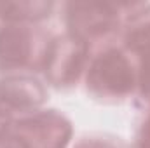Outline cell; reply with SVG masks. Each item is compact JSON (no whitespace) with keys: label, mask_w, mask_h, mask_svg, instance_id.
Masks as SVG:
<instances>
[{"label":"cell","mask_w":150,"mask_h":148,"mask_svg":"<svg viewBox=\"0 0 150 148\" xmlns=\"http://www.w3.org/2000/svg\"><path fill=\"white\" fill-rule=\"evenodd\" d=\"M82 85L86 94L101 105L134 101L138 92V72L133 56L119 40L93 49Z\"/></svg>","instance_id":"1"},{"label":"cell","mask_w":150,"mask_h":148,"mask_svg":"<svg viewBox=\"0 0 150 148\" xmlns=\"http://www.w3.org/2000/svg\"><path fill=\"white\" fill-rule=\"evenodd\" d=\"M131 2H63L59 18L63 32L91 49L119 40Z\"/></svg>","instance_id":"2"},{"label":"cell","mask_w":150,"mask_h":148,"mask_svg":"<svg viewBox=\"0 0 150 148\" xmlns=\"http://www.w3.org/2000/svg\"><path fill=\"white\" fill-rule=\"evenodd\" d=\"M51 35L44 25L0 23V77L38 75Z\"/></svg>","instance_id":"3"},{"label":"cell","mask_w":150,"mask_h":148,"mask_svg":"<svg viewBox=\"0 0 150 148\" xmlns=\"http://www.w3.org/2000/svg\"><path fill=\"white\" fill-rule=\"evenodd\" d=\"M93 49L65 32L52 33L40 66V78L49 89L72 91L82 84Z\"/></svg>","instance_id":"4"},{"label":"cell","mask_w":150,"mask_h":148,"mask_svg":"<svg viewBox=\"0 0 150 148\" xmlns=\"http://www.w3.org/2000/svg\"><path fill=\"white\" fill-rule=\"evenodd\" d=\"M119 42L133 56L138 72V108L150 103V2H131Z\"/></svg>","instance_id":"5"},{"label":"cell","mask_w":150,"mask_h":148,"mask_svg":"<svg viewBox=\"0 0 150 148\" xmlns=\"http://www.w3.org/2000/svg\"><path fill=\"white\" fill-rule=\"evenodd\" d=\"M12 127L28 148H70L74 145V124L58 108H40L14 118Z\"/></svg>","instance_id":"6"},{"label":"cell","mask_w":150,"mask_h":148,"mask_svg":"<svg viewBox=\"0 0 150 148\" xmlns=\"http://www.w3.org/2000/svg\"><path fill=\"white\" fill-rule=\"evenodd\" d=\"M49 98V87L40 75L14 73L0 77V108L12 118L30 115L45 108Z\"/></svg>","instance_id":"7"},{"label":"cell","mask_w":150,"mask_h":148,"mask_svg":"<svg viewBox=\"0 0 150 148\" xmlns=\"http://www.w3.org/2000/svg\"><path fill=\"white\" fill-rule=\"evenodd\" d=\"M58 11L59 4L51 0H2L0 23L45 25Z\"/></svg>","instance_id":"8"},{"label":"cell","mask_w":150,"mask_h":148,"mask_svg":"<svg viewBox=\"0 0 150 148\" xmlns=\"http://www.w3.org/2000/svg\"><path fill=\"white\" fill-rule=\"evenodd\" d=\"M70 148H131L122 138L108 132H89L75 140Z\"/></svg>","instance_id":"9"},{"label":"cell","mask_w":150,"mask_h":148,"mask_svg":"<svg viewBox=\"0 0 150 148\" xmlns=\"http://www.w3.org/2000/svg\"><path fill=\"white\" fill-rule=\"evenodd\" d=\"M138 110L140 118L134 129V140L131 148H150V103Z\"/></svg>","instance_id":"10"},{"label":"cell","mask_w":150,"mask_h":148,"mask_svg":"<svg viewBox=\"0 0 150 148\" xmlns=\"http://www.w3.org/2000/svg\"><path fill=\"white\" fill-rule=\"evenodd\" d=\"M12 122L0 131V148H28L21 140V136L16 132V129L12 127Z\"/></svg>","instance_id":"11"}]
</instances>
